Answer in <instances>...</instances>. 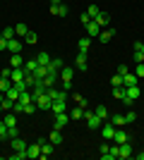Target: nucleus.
<instances>
[{
  "label": "nucleus",
  "instance_id": "6ab92c4d",
  "mask_svg": "<svg viewBox=\"0 0 144 160\" xmlns=\"http://www.w3.org/2000/svg\"><path fill=\"white\" fill-rule=\"evenodd\" d=\"M94 22H96V24H99V27L103 29V27H108V22H110V14H108V12H99V17H96Z\"/></svg>",
  "mask_w": 144,
  "mask_h": 160
},
{
  "label": "nucleus",
  "instance_id": "dca6fc26",
  "mask_svg": "<svg viewBox=\"0 0 144 160\" xmlns=\"http://www.w3.org/2000/svg\"><path fill=\"white\" fill-rule=\"evenodd\" d=\"M51 155H53V143H51V141H41V155H39V158H51Z\"/></svg>",
  "mask_w": 144,
  "mask_h": 160
},
{
  "label": "nucleus",
  "instance_id": "412c9836",
  "mask_svg": "<svg viewBox=\"0 0 144 160\" xmlns=\"http://www.w3.org/2000/svg\"><path fill=\"white\" fill-rule=\"evenodd\" d=\"M10 67H24V58H22L19 53H12V58H10Z\"/></svg>",
  "mask_w": 144,
  "mask_h": 160
},
{
  "label": "nucleus",
  "instance_id": "9d476101",
  "mask_svg": "<svg viewBox=\"0 0 144 160\" xmlns=\"http://www.w3.org/2000/svg\"><path fill=\"white\" fill-rule=\"evenodd\" d=\"M70 122V115L67 112H60V115H55V122H53V129H62L65 124Z\"/></svg>",
  "mask_w": 144,
  "mask_h": 160
},
{
  "label": "nucleus",
  "instance_id": "2f4dec72",
  "mask_svg": "<svg viewBox=\"0 0 144 160\" xmlns=\"http://www.w3.org/2000/svg\"><path fill=\"white\" fill-rule=\"evenodd\" d=\"M51 67H53V69H58V72H60L62 67H65V62H62V58H51Z\"/></svg>",
  "mask_w": 144,
  "mask_h": 160
},
{
  "label": "nucleus",
  "instance_id": "cd10ccee",
  "mask_svg": "<svg viewBox=\"0 0 144 160\" xmlns=\"http://www.w3.org/2000/svg\"><path fill=\"white\" fill-rule=\"evenodd\" d=\"M36 41H39V36H36V31H27V36H24V43H27V46H34Z\"/></svg>",
  "mask_w": 144,
  "mask_h": 160
},
{
  "label": "nucleus",
  "instance_id": "5fc2aeb1",
  "mask_svg": "<svg viewBox=\"0 0 144 160\" xmlns=\"http://www.w3.org/2000/svg\"><path fill=\"white\" fill-rule=\"evenodd\" d=\"M3 98H5V93H3V91H0V103H3Z\"/></svg>",
  "mask_w": 144,
  "mask_h": 160
},
{
  "label": "nucleus",
  "instance_id": "3c124183",
  "mask_svg": "<svg viewBox=\"0 0 144 160\" xmlns=\"http://www.w3.org/2000/svg\"><path fill=\"white\" fill-rule=\"evenodd\" d=\"M10 74H12V69H10V67H5V69H0V77H10Z\"/></svg>",
  "mask_w": 144,
  "mask_h": 160
},
{
  "label": "nucleus",
  "instance_id": "4be33fe9",
  "mask_svg": "<svg viewBox=\"0 0 144 160\" xmlns=\"http://www.w3.org/2000/svg\"><path fill=\"white\" fill-rule=\"evenodd\" d=\"M113 36H115V29H106V31L99 33V41H101V43H108Z\"/></svg>",
  "mask_w": 144,
  "mask_h": 160
},
{
  "label": "nucleus",
  "instance_id": "473e14b6",
  "mask_svg": "<svg viewBox=\"0 0 144 160\" xmlns=\"http://www.w3.org/2000/svg\"><path fill=\"white\" fill-rule=\"evenodd\" d=\"M36 67H39V60H36V58L24 62V69H27V72H36Z\"/></svg>",
  "mask_w": 144,
  "mask_h": 160
},
{
  "label": "nucleus",
  "instance_id": "864d4df0",
  "mask_svg": "<svg viewBox=\"0 0 144 160\" xmlns=\"http://www.w3.org/2000/svg\"><path fill=\"white\" fill-rule=\"evenodd\" d=\"M34 108H36V105H34V103H29V105H27V108H24V112H29V115H31V112H34Z\"/></svg>",
  "mask_w": 144,
  "mask_h": 160
},
{
  "label": "nucleus",
  "instance_id": "c03bdc74",
  "mask_svg": "<svg viewBox=\"0 0 144 160\" xmlns=\"http://www.w3.org/2000/svg\"><path fill=\"white\" fill-rule=\"evenodd\" d=\"M135 62H144V53L142 50H135Z\"/></svg>",
  "mask_w": 144,
  "mask_h": 160
},
{
  "label": "nucleus",
  "instance_id": "6e6552de",
  "mask_svg": "<svg viewBox=\"0 0 144 160\" xmlns=\"http://www.w3.org/2000/svg\"><path fill=\"white\" fill-rule=\"evenodd\" d=\"M24 74H27V69H24V67H14L12 74H10L12 84H19V81H24Z\"/></svg>",
  "mask_w": 144,
  "mask_h": 160
},
{
  "label": "nucleus",
  "instance_id": "79ce46f5",
  "mask_svg": "<svg viewBox=\"0 0 144 160\" xmlns=\"http://www.w3.org/2000/svg\"><path fill=\"white\" fill-rule=\"evenodd\" d=\"M137 77H144V62H137V69H135Z\"/></svg>",
  "mask_w": 144,
  "mask_h": 160
},
{
  "label": "nucleus",
  "instance_id": "de8ad7c7",
  "mask_svg": "<svg viewBox=\"0 0 144 160\" xmlns=\"http://www.w3.org/2000/svg\"><path fill=\"white\" fill-rule=\"evenodd\" d=\"M79 19H82V24H89V22H91V17H89L87 12H82V14H79Z\"/></svg>",
  "mask_w": 144,
  "mask_h": 160
},
{
  "label": "nucleus",
  "instance_id": "c9c22d12",
  "mask_svg": "<svg viewBox=\"0 0 144 160\" xmlns=\"http://www.w3.org/2000/svg\"><path fill=\"white\" fill-rule=\"evenodd\" d=\"M27 31H29L27 24H17V27H14V33H17V36H27Z\"/></svg>",
  "mask_w": 144,
  "mask_h": 160
},
{
  "label": "nucleus",
  "instance_id": "8fccbe9b",
  "mask_svg": "<svg viewBox=\"0 0 144 160\" xmlns=\"http://www.w3.org/2000/svg\"><path fill=\"white\" fill-rule=\"evenodd\" d=\"M99 151H101V155H103V153H108V151H110V146H108V143H106V141H103V143H101V148H99Z\"/></svg>",
  "mask_w": 144,
  "mask_h": 160
},
{
  "label": "nucleus",
  "instance_id": "f257e3e1",
  "mask_svg": "<svg viewBox=\"0 0 144 160\" xmlns=\"http://www.w3.org/2000/svg\"><path fill=\"white\" fill-rule=\"evenodd\" d=\"M137 98H139V86H125V96H123V103H125V105L130 108Z\"/></svg>",
  "mask_w": 144,
  "mask_h": 160
},
{
  "label": "nucleus",
  "instance_id": "f8f14e48",
  "mask_svg": "<svg viewBox=\"0 0 144 160\" xmlns=\"http://www.w3.org/2000/svg\"><path fill=\"white\" fill-rule=\"evenodd\" d=\"M39 155H41V141H39V143L27 146V158H39Z\"/></svg>",
  "mask_w": 144,
  "mask_h": 160
},
{
  "label": "nucleus",
  "instance_id": "37998d69",
  "mask_svg": "<svg viewBox=\"0 0 144 160\" xmlns=\"http://www.w3.org/2000/svg\"><path fill=\"white\" fill-rule=\"evenodd\" d=\"M127 72H130V67H127V65H118V74H120V77L127 74Z\"/></svg>",
  "mask_w": 144,
  "mask_h": 160
},
{
  "label": "nucleus",
  "instance_id": "aec40b11",
  "mask_svg": "<svg viewBox=\"0 0 144 160\" xmlns=\"http://www.w3.org/2000/svg\"><path fill=\"white\" fill-rule=\"evenodd\" d=\"M113 141H115L118 146H120V143H125V141H127V132L118 127V129H115V136H113Z\"/></svg>",
  "mask_w": 144,
  "mask_h": 160
},
{
  "label": "nucleus",
  "instance_id": "ddd939ff",
  "mask_svg": "<svg viewBox=\"0 0 144 160\" xmlns=\"http://www.w3.org/2000/svg\"><path fill=\"white\" fill-rule=\"evenodd\" d=\"M75 67L79 69V72H87V53H79L75 58Z\"/></svg>",
  "mask_w": 144,
  "mask_h": 160
},
{
  "label": "nucleus",
  "instance_id": "393cba45",
  "mask_svg": "<svg viewBox=\"0 0 144 160\" xmlns=\"http://www.w3.org/2000/svg\"><path fill=\"white\" fill-rule=\"evenodd\" d=\"M12 86V79H10V77H0V91H3V93H7V88Z\"/></svg>",
  "mask_w": 144,
  "mask_h": 160
},
{
  "label": "nucleus",
  "instance_id": "7ed1b4c3",
  "mask_svg": "<svg viewBox=\"0 0 144 160\" xmlns=\"http://www.w3.org/2000/svg\"><path fill=\"white\" fill-rule=\"evenodd\" d=\"M101 136L106 141H110L113 136H115V124L113 122H106V124H101Z\"/></svg>",
  "mask_w": 144,
  "mask_h": 160
},
{
  "label": "nucleus",
  "instance_id": "a211bd4d",
  "mask_svg": "<svg viewBox=\"0 0 144 160\" xmlns=\"http://www.w3.org/2000/svg\"><path fill=\"white\" fill-rule=\"evenodd\" d=\"M94 115H96V117H99L101 122H106V120H108V108H106V105H96Z\"/></svg>",
  "mask_w": 144,
  "mask_h": 160
},
{
  "label": "nucleus",
  "instance_id": "f704fd0d",
  "mask_svg": "<svg viewBox=\"0 0 144 160\" xmlns=\"http://www.w3.org/2000/svg\"><path fill=\"white\" fill-rule=\"evenodd\" d=\"M110 122H113L115 127H123V124H125V115H113V117H110Z\"/></svg>",
  "mask_w": 144,
  "mask_h": 160
},
{
  "label": "nucleus",
  "instance_id": "20e7f679",
  "mask_svg": "<svg viewBox=\"0 0 144 160\" xmlns=\"http://www.w3.org/2000/svg\"><path fill=\"white\" fill-rule=\"evenodd\" d=\"M34 103H36V108H39V110H51V103H53V98H51L48 93H43V96H39Z\"/></svg>",
  "mask_w": 144,
  "mask_h": 160
},
{
  "label": "nucleus",
  "instance_id": "9b49d317",
  "mask_svg": "<svg viewBox=\"0 0 144 160\" xmlns=\"http://www.w3.org/2000/svg\"><path fill=\"white\" fill-rule=\"evenodd\" d=\"M84 27H87V33H89V38H99V33H101V27H99L94 19H91L89 24H84Z\"/></svg>",
  "mask_w": 144,
  "mask_h": 160
},
{
  "label": "nucleus",
  "instance_id": "72a5a7b5",
  "mask_svg": "<svg viewBox=\"0 0 144 160\" xmlns=\"http://www.w3.org/2000/svg\"><path fill=\"white\" fill-rule=\"evenodd\" d=\"M91 46V38H79V53H87Z\"/></svg>",
  "mask_w": 144,
  "mask_h": 160
},
{
  "label": "nucleus",
  "instance_id": "49530a36",
  "mask_svg": "<svg viewBox=\"0 0 144 160\" xmlns=\"http://www.w3.org/2000/svg\"><path fill=\"white\" fill-rule=\"evenodd\" d=\"M3 50H7V38L5 36H0V53H3Z\"/></svg>",
  "mask_w": 144,
  "mask_h": 160
},
{
  "label": "nucleus",
  "instance_id": "a18cd8bd",
  "mask_svg": "<svg viewBox=\"0 0 144 160\" xmlns=\"http://www.w3.org/2000/svg\"><path fill=\"white\" fill-rule=\"evenodd\" d=\"M113 86H123V77H120V74L113 77Z\"/></svg>",
  "mask_w": 144,
  "mask_h": 160
},
{
  "label": "nucleus",
  "instance_id": "4468645a",
  "mask_svg": "<svg viewBox=\"0 0 144 160\" xmlns=\"http://www.w3.org/2000/svg\"><path fill=\"white\" fill-rule=\"evenodd\" d=\"M137 74H132V72H127V74H123V86H137Z\"/></svg>",
  "mask_w": 144,
  "mask_h": 160
},
{
  "label": "nucleus",
  "instance_id": "39448f33",
  "mask_svg": "<svg viewBox=\"0 0 144 160\" xmlns=\"http://www.w3.org/2000/svg\"><path fill=\"white\" fill-rule=\"evenodd\" d=\"M46 93L48 96H51V98H53V100H67V91H65V88H62V91H58V88H53V86H51V88H46Z\"/></svg>",
  "mask_w": 144,
  "mask_h": 160
},
{
  "label": "nucleus",
  "instance_id": "5701e85b",
  "mask_svg": "<svg viewBox=\"0 0 144 160\" xmlns=\"http://www.w3.org/2000/svg\"><path fill=\"white\" fill-rule=\"evenodd\" d=\"M12 151H24V153H27V143H24L19 136H12Z\"/></svg>",
  "mask_w": 144,
  "mask_h": 160
},
{
  "label": "nucleus",
  "instance_id": "7c9ffc66",
  "mask_svg": "<svg viewBox=\"0 0 144 160\" xmlns=\"http://www.w3.org/2000/svg\"><path fill=\"white\" fill-rule=\"evenodd\" d=\"M36 60H39V65L46 67V65H51V55H48V53H39V55H36Z\"/></svg>",
  "mask_w": 144,
  "mask_h": 160
},
{
  "label": "nucleus",
  "instance_id": "b1692460",
  "mask_svg": "<svg viewBox=\"0 0 144 160\" xmlns=\"http://www.w3.org/2000/svg\"><path fill=\"white\" fill-rule=\"evenodd\" d=\"M51 143H53V146H60L62 143V134H60V129H53V132H51Z\"/></svg>",
  "mask_w": 144,
  "mask_h": 160
},
{
  "label": "nucleus",
  "instance_id": "e433bc0d",
  "mask_svg": "<svg viewBox=\"0 0 144 160\" xmlns=\"http://www.w3.org/2000/svg\"><path fill=\"white\" fill-rule=\"evenodd\" d=\"M99 12H101V10H99L96 5H89V7H87V14H89L91 19H96V17H99Z\"/></svg>",
  "mask_w": 144,
  "mask_h": 160
},
{
  "label": "nucleus",
  "instance_id": "58836bf2",
  "mask_svg": "<svg viewBox=\"0 0 144 160\" xmlns=\"http://www.w3.org/2000/svg\"><path fill=\"white\" fill-rule=\"evenodd\" d=\"M113 96L123 100V96H125V86H113Z\"/></svg>",
  "mask_w": 144,
  "mask_h": 160
},
{
  "label": "nucleus",
  "instance_id": "bb28decb",
  "mask_svg": "<svg viewBox=\"0 0 144 160\" xmlns=\"http://www.w3.org/2000/svg\"><path fill=\"white\" fill-rule=\"evenodd\" d=\"M60 79L62 81H72V67H62L60 69Z\"/></svg>",
  "mask_w": 144,
  "mask_h": 160
},
{
  "label": "nucleus",
  "instance_id": "c85d7f7f",
  "mask_svg": "<svg viewBox=\"0 0 144 160\" xmlns=\"http://www.w3.org/2000/svg\"><path fill=\"white\" fill-rule=\"evenodd\" d=\"M70 115H72V120H82V117H84V108L82 105L72 108V112H70Z\"/></svg>",
  "mask_w": 144,
  "mask_h": 160
},
{
  "label": "nucleus",
  "instance_id": "f03ea898",
  "mask_svg": "<svg viewBox=\"0 0 144 160\" xmlns=\"http://www.w3.org/2000/svg\"><path fill=\"white\" fill-rule=\"evenodd\" d=\"M84 117H87V127H89L91 132H96V129H101V124H103V122L99 120V117H96V115L91 112V110H84Z\"/></svg>",
  "mask_w": 144,
  "mask_h": 160
},
{
  "label": "nucleus",
  "instance_id": "6e6d98bb",
  "mask_svg": "<svg viewBox=\"0 0 144 160\" xmlns=\"http://www.w3.org/2000/svg\"><path fill=\"white\" fill-rule=\"evenodd\" d=\"M137 158H139V160H144V153H139V155H137Z\"/></svg>",
  "mask_w": 144,
  "mask_h": 160
},
{
  "label": "nucleus",
  "instance_id": "f3484780",
  "mask_svg": "<svg viewBox=\"0 0 144 160\" xmlns=\"http://www.w3.org/2000/svg\"><path fill=\"white\" fill-rule=\"evenodd\" d=\"M19 96H22V91H19V88H17V84H12V86L7 88L5 98H10V100H19Z\"/></svg>",
  "mask_w": 144,
  "mask_h": 160
},
{
  "label": "nucleus",
  "instance_id": "0eeeda50",
  "mask_svg": "<svg viewBox=\"0 0 144 160\" xmlns=\"http://www.w3.org/2000/svg\"><path fill=\"white\" fill-rule=\"evenodd\" d=\"M51 110H53V115L67 112V100H53V103H51Z\"/></svg>",
  "mask_w": 144,
  "mask_h": 160
},
{
  "label": "nucleus",
  "instance_id": "2eb2a0df",
  "mask_svg": "<svg viewBox=\"0 0 144 160\" xmlns=\"http://www.w3.org/2000/svg\"><path fill=\"white\" fill-rule=\"evenodd\" d=\"M7 50H10V55H12V53H22V41L10 38V41H7Z\"/></svg>",
  "mask_w": 144,
  "mask_h": 160
},
{
  "label": "nucleus",
  "instance_id": "a878e982",
  "mask_svg": "<svg viewBox=\"0 0 144 160\" xmlns=\"http://www.w3.org/2000/svg\"><path fill=\"white\" fill-rule=\"evenodd\" d=\"M12 105H14V100L3 98V103H0V112H10V110H12Z\"/></svg>",
  "mask_w": 144,
  "mask_h": 160
},
{
  "label": "nucleus",
  "instance_id": "603ef678",
  "mask_svg": "<svg viewBox=\"0 0 144 160\" xmlns=\"http://www.w3.org/2000/svg\"><path fill=\"white\" fill-rule=\"evenodd\" d=\"M135 50H142V53H144V43H142V41H135Z\"/></svg>",
  "mask_w": 144,
  "mask_h": 160
},
{
  "label": "nucleus",
  "instance_id": "1a4fd4ad",
  "mask_svg": "<svg viewBox=\"0 0 144 160\" xmlns=\"http://www.w3.org/2000/svg\"><path fill=\"white\" fill-rule=\"evenodd\" d=\"M132 155V146H130V141H125V143H120V146H118V158H130Z\"/></svg>",
  "mask_w": 144,
  "mask_h": 160
},
{
  "label": "nucleus",
  "instance_id": "a19ab883",
  "mask_svg": "<svg viewBox=\"0 0 144 160\" xmlns=\"http://www.w3.org/2000/svg\"><path fill=\"white\" fill-rule=\"evenodd\" d=\"M0 139H10V136H7V124L3 120H0Z\"/></svg>",
  "mask_w": 144,
  "mask_h": 160
},
{
  "label": "nucleus",
  "instance_id": "09e8293b",
  "mask_svg": "<svg viewBox=\"0 0 144 160\" xmlns=\"http://www.w3.org/2000/svg\"><path fill=\"white\" fill-rule=\"evenodd\" d=\"M75 100H77V105H82V108H87V100H84L82 96H75Z\"/></svg>",
  "mask_w": 144,
  "mask_h": 160
},
{
  "label": "nucleus",
  "instance_id": "4c0bfd02",
  "mask_svg": "<svg viewBox=\"0 0 144 160\" xmlns=\"http://www.w3.org/2000/svg\"><path fill=\"white\" fill-rule=\"evenodd\" d=\"M3 36H5L7 41H10V38H14V36H17V33H14V27H5V31H3Z\"/></svg>",
  "mask_w": 144,
  "mask_h": 160
},
{
  "label": "nucleus",
  "instance_id": "423d86ee",
  "mask_svg": "<svg viewBox=\"0 0 144 160\" xmlns=\"http://www.w3.org/2000/svg\"><path fill=\"white\" fill-rule=\"evenodd\" d=\"M51 14H53V17H65V14H67V7H65V2H51Z\"/></svg>",
  "mask_w": 144,
  "mask_h": 160
},
{
  "label": "nucleus",
  "instance_id": "c756f323",
  "mask_svg": "<svg viewBox=\"0 0 144 160\" xmlns=\"http://www.w3.org/2000/svg\"><path fill=\"white\" fill-rule=\"evenodd\" d=\"M3 122L7 124V129L10 127H17V120H14V115H10V112H5V117H3Z\"/></svg>",
  "mask_w": 144,
  "mask_h": 160
},
{
  "label": "nucleus",
  "instance_id": "ea45409f",
  "mask_svg": "<svg viewBox=\"0 0 144 160\" xmlns=\"http://www.w3.org/2000/svg\"><path fill=\"white\" fill-rule=\"evenodd\" d=\"M135 120H137V112H135V110H130V112L125 115V124H132Z\"/></svg>",
  "mask_w": 144,
  "mask_h": 160
}]
</instances>
